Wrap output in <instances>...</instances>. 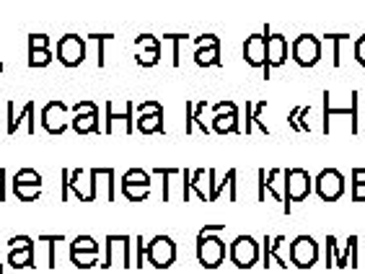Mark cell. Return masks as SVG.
Here are the masks:
<instances>
[{"label": "cell", "instance_id": "cell-55", "mask_svg": "<svg viewBox=\"0 0 365 274\" xmlns=\"http://www.w3.org/2000/svg\"><path fill=\"white\" fill-rule=\"evenodd\" d=\"M352 184H365V169H352Z\"/></svg>", "mask_w": 365, "mask_h": 274}, {"label": "cell", "instance_id": "cell-19", "mask_svg": "<svg viewBox=\"0 0 365 274\" xmlns=\"http://www.w3.org/2000/svg\"><path fill=\"white\" fill-rule=\"evenodd\" d=\"M98 112L96 114H83V117H76L73 120V130H76L78 135H88V132H96L101 135V125H98Z\"/></svg>", "mask_w": 365, "mask_h": 274}, {"label": "cell", "instance_id": "cell-8", "mask_svg": "<svg viewBox=\"0 0 365 274\" xmlns=\"http://www.w3.org/2000/svg\"><path fill=\"white\" fill-rule=\"evenodd\" d=\"M225 253H228V243H223L220 236H202V238H197V261L205 269H218L223 264Z\"/></svg>", "mask_w": 365, "mask_h": 274}, {"label": "cell", "instance_id": "cell-22", "mask_svg": "<svg viewBox=\"0 0 365 274\" xmlns=\"http://www.w3.org/2000/svg\"><path fill=\"white\" fill-rule=\"evenodd\" d=\"M210 132H215V135L241 132V130H239V117H212Z\"/></svg>", "mask_w": 365, "mask_h": 274}, {"label": "cell", "instance_id": "cell-31", "mask_svg": "<svg viewBox=\"0 0 365 274\" xmlns=\"http://www.w3.org/2000/svg\"><path fill=\"white\" fill-rule=\"evenodd\" d=\"M14 184H29V186H42V176L36 174L34 169H21V171H16Z\"/></svg>", "mask_w": 365, "mask_h": 274}, {"label": "cell", "instance_id": "cell-35", "mask_svg": "<svg viewBox=\"0 0 365 274\" xmlns=\"http://www.w3.org/2000/svg\"><path fill=\"white\" fill-rule=\"evenodd\" d=\"M122 194L130 202H143V199L150 197V186H122Z\"/></svg>", "mask_w": 365, "mask_h": 274}, {"label": "cell", "instance_id": "cell-45", "mask_svg": "<svg viewBox=\"0 0 365 274\" xmlns=\"http://www.w3.org/2000/svg\"><path fill=\"white\" fill-rule=\"evenodd\" d=\"M135 269L143 267V261H145V238L143 236H135Z\"/></svg>", "mask_w": 365, "mask_h": 274}, {"label": "cell", "instance_id": "cell-14", "mask_svg": "<svg viewBox=\"0 0 365 274\" xmlns=\"http://www.w3.org/2000/svg\"><path fill=\"white\" fill-rule=\"evenodd\" d=\"M244 60L249 68H262L264 70V63H267V36L264 34H252L244 42Z\"/></svg>", "mask_w": 365, "mask_h": 274}, {"label": "cell", "instance_id": "cell-7", "mask_svg": "<svg viewBox=\"0 0 365 274\" xmlns=\"http://www.w3.org/2000/svg\"><path fill=\"white\" fill-rule=\"evenodd\" d=\"M259 243L252 236H236L233 243H228V256H231L233 267L239 269H252L259 261Z\"/></svg>", "mask_w": 365, "mask_h": 274}, {"label": "cell", "instance_id": "cell-9", "mask_svg": "<svg viewBox=\"0 0 365 274\" xmlns=\"http://www.w3.org/2000/svg\"><path fill=\"white\" fill-rule=\"evenodd\" d=\"M290 261L298 269H311L319 261V243L311 236H298L290 241Z\"/></svg>", "mask_w": 365, "mask_h": 274}, {"label": "cell", "instance_id": "cell-42", "mask_svg": "<svg viewBox=\"0 0 365 274\" xmlns=\"http://www.w3.org/2000/svg\"><path fill=\"white\" fill-rule=\"evenodd\" d=\"M24 248H34V238L31 236H16L8 243V251H24Z\"/></svg>", "mask_w": 365, "mask_h": 274}, {"label": "cell", "instance_id": "cell-20", "mask_svg": "<svg viewBox=\"0 0 365 274\" xmlns=\"http://www.w3.org/2000/svg\"><path fill=\"white\" fill-rule=\"evenodd\" d=\"M138 130L143 135H166V127H163V114H150V117H140L138 120Z\"/></svg>", "mask_w": 365, "mask_h": 274}, {"label": "cell", "instance_id": "cell-54", "mask_svg": "<svg viewBox=\"0 0 365 274\" xmlns=\"http://www.w3.org/2000/svg\"><path fill=\"white\" fill-rule=\"evenodd\" d=\"M63 194H60V199H63V202H68V199H71V189H68V176H71V171L68 169H63Z\"/></svg>", "mask_w": 365, "mask_h": 274}, {"label": "cell", "instance_id": "cell-30", "mask_svg": "<svg viewBox=\"0 0 365 274\" xmlns=\"http://www.w3.org/2000/svg\"><path fill=\"white\" fill-rule=\"evenodd\" d=\"M322 39H329V42L334 44V52H331V65H334V68H342V52H339V47H342L344 39H350V34H324Z\"/></svg>", "mask_w": 365, "mask_h": 274}, {"label": "cell", "instance_id": "cell-50", "mask_svg": "<svg viewBox=\"0 0 365 274\" xmlns=\"http://www.w3.org/2000/svg\"><path fill=\"white\" fill-rule=\"evenodd\" d=\"M184 112H187V125H184V132H187V135H195V125H192V112H195V101H187Z\"/></svg>", "mask_w": 365, "mask_h": 274}, {"label": "cell", "instance_id": "cell-11", "mask_svg": "<svg viewBox=\"0 0 365 274\" xmlns=\"http://www.w3.org/2000/svg\"><path fill=\"white\" fill-rule=\"evenodd\" d=\"M130 243H133V238L130 236H106L104 241V261L98 264L101 269H112L114 267V256L117 253H122V269H133V256H130Z\"/></svg>", "mask_w": 365, "mask_h": 274}, {"label": "cell", "instance_id": "cell-36", "mask_svg": "<svg viewBox=\"0 0 365 274\" xmlns=\"http://www.w3.org/2000/svg\"><path fill=\"white\" fill-rule=\"evenodd\" d=\"M135 114H138V120L140 117H150V114H163V104H158V101H140V104L135 106Z\"/></svg>", "mask_w": 365, "mask_h": 274}, {"label": "cell", "instance_id": "cell-6", "mask_svg": "<svg viewBox=\"0 0 365 274\" xmlns=\"http://www.w3.org/2000/svg\"><path fill=\"white\" fill-rule=\"evenodd\" d=\"M262 34L267 36V63H264V80H269V73L277 70V68H282V65L288 63L290 44H288V39H285V36L274 34L269 26L262 28Z\"/></svg>", "mask_w": 365, "mask_h": 274}, {"label": "cell", "instance_id": "cell-57", "mask_svg": "<svg viewBox=\"0 0 365 274\" xmlns=\"http://www.w3.org/2000/svg\"><path fill=\"white\" fill-rule=\"evenodd\" d=\"M0 132H3V125H0Z\"/></svg>", "mask_w": 365, "mask_h": 274}, {"label": "cell", "instance_id": "cell-3", "mask_svg": "<svg viewBox=\"0 0 365 274\" xmlns=\"http://www.w3.org/2000/svg\"><path fill=\"white\" fill-rule=\"evenodd\" d=\"M290 57L298 68H314L322 60V39L317 34H298L290 44Z\"/></svg>", "mask_w": 365, "mask_h": 274}, {"label": "cell", "instance_id": "cell-29", "mask_svg": "<svg viewBox=\"0 0 365 274\" xmlns=\"http://www.w3.org/2000/svg\"><path fill=\"white\" fill-rule=\"evenodd\" d=\"M195 63L200 65V68H212V65H223L220 63V47H215V50H202V52H195Z\"/></svg>", "mask_w": 365, "mask_h": 274}, {"label": "cell", "instance_id": "cell-24", "mask_svg": "<svg viewBox=\"0 0 365 274\" xmlns=\"http://www.w3.org/2000/svg\"><path fill=\"white\" fill-rule=\"evenodd\" d=\"M153 174L161 176V179H163V184H161V186H163L161 199H163V202H171V179H174V176H179L182 171H179V169H163V166H155Z\"/></svg>", "mask_w": 365, "mask_h": 274}, {"label": "cell", "instance_id": "cell-38", "mask_svg": "<svg viewBox=\"0 0 365 274\" xmlns=\"http://www.w3.org/2000/svg\"><path fill=\"white\" fill-rule=\"evenodd\" d=\"M267 109V101H259V104H254L252 109V127H259V132L262 135H269V127L262 122V112Z\"/></svg>", "mask_w": 365, "mask_h": 274}, {"label": "cell", "instance_id": "cell-49", "mask_svg": "<svg viewBox=\"0 0 365 274\" xmlns=\"http://www.w3.org/2000/svg\"><path fill=\"white\" fill-rule=\"evenodd\" d=\"M166 39L174 42V60H171V65L179 68V44H182V39H187V34H166Z\"/></svg>", "mask_w": 365, "mask_h": 274}, {"label": "cell", "instance_id": "cell-10", "mask_svg": "<svg viewBox=\"0 0 365 274\" xmlns=\"http://www.w3.org/2000/svg\"><path fill=\"white\" fill-rule=\"evenodd\" d=\"M57 60L65 68H78L86 60V42L78 34H65L57 42Z\"/></svg>", "mask_w": 365, "mask_h": 274}, {"label": "cell", "instance_id": "cell-33", "mask_svg": "<svg viewBox=\"0 0 365 274\" xmlns=\"http://www.w3.org/2000/svg\"><path fill=\"white\" fill-rule=\"evenodd\" d=\"M52 63L49 50H29V68H47Z\"/></svg>", "mask_w": 365, "mask_h": 274}, {"label": "cell", "instance_id": "cell-43", "mask_svg": "<svg viewBox=\"0 0 365 274\" xmlns=\"http://www.w3.org/2000/svg\"><path fill=\"white\" fill-rule=\"evenodd\" d=\"M36 241H42V243H49V259L47 264L49 267H55V243H63V236H39Z\"/></svg>", "mask_w": 365, "mask_h": 274}, {"label": "cell", "instance_id": "cell-5", "mask_svg": "<svg viewBox=\"0 0 365 274\" xmlns=\"http://www.w3.org/2000/svg\"><path fill=\"white\" fill-rule=\"evenodd\" d=\"M314 191L322 202H337L344 194V176L337 169H322L314 179Z\"/></svg>", "mask_w": 365, "mask_h": 274}, {"label": "cell", "instance_id": "cell-25", "mask_svg": "<svg viewBox=\"0 0 365 274\" xmlns=\"http://www.w3.org/2000/svg\"><path fill=\"white\" fill-rule=\"evenodd\" d=\"M122 186H150V176L143 169H130L122 176Z\"/></svg>", "mask_w": 365, "mask_h": 274}, {"label": "cell", "instance_id": "cell-46", "mask_svg": "<svg viewBox=\"0 0 365 274\" xmlns=\"http://www.w3.org/2000/svg\"><path fill=\"white\" fill-rule=\"evenodd\" d=\"M347 246H350V267L358 269L360 267V259H358V236H350V238H347Z\"/></svg>", "mask_w": 365, "mask_h": 274}, {"label": "cell", "instance_id": "cell-12", "mask_svg": "<svg viewBox=\"0 0 365 274\" xmlns=\"http://www.w3.org/2000/svg\"><path fill=\"white\" fill-rule=\"evenodd\" d=\"M236 179H239V171L231 169L223 176V181L218 184V174H215V169H207V202H218V197L223 194V189H228V199L236 202V199H239Z\"/></svg>", "mask_w": 365, "mask_h": 274}, {"label": "cell", "instance_id": "cell-18", "mask_svg": "<svg viewBox=\"0 0 365 274\" xmlns=\"http://www.w3.org/2000/svg\"><path fill=\"white\" fill-rule=\"evenodd\" d=\"M207 174V169H197V171H182L184 179V191H182V202H190L192 194H197V199L207 202V194L202 191V176Z\"/></svg>", "mask_w": 365, "mask_h": 274}, {"label": "cell", "instance_id": "cell-40", "mask_svg": "<svg viewBox=\"0 0 365 274\" xmlns=\"http://www.w3.org/2000/svg\"><path fill=\"white\" fill-rule=\"evenodd\" d=\"M96 112H98V106L93 104V101H78V104L71 106L73 120H76V117H83V114H96Z\"/></svg>", "mask_w": 365, "mask_h": 274}, {"label": "cell", "instance_id": "cell-56", "mask_svg": "<svg viewBox=\"0 0 365 274\" xmlns=\"http://www.w3.org/2000/svg\"><path fill=\"white\" fill-rule=\"evenodd\" d=\"M3 70H6V65H3V63H0V75H3Z\"/></svg>", "mask_w": 365, "mask_h": 274}, {"label": "cell", "instance_id": "cell-47", "mask_svg": "<svg viewBox=\"0 0 365 274\" xmlns=\"http://www.w3.org/2000/svg\"><path fill=\"white\" fill-rule=\"evenodd\" d=\"M355 63H358L360 68H365V34L355 39Z\"/></svg>", "mask_w": 365, "mask_h": 274}, {"label": "cell", "instance_id": "cell-17", "mask_svg": "<svg viewBox=\"0 0 365 274\" xmlns=\"http://www.w3.org/2000/svg\"><path fill=\"white\" fill-rule=\"evenodd\" d=\"M68 189H73L81 202H93V189H91V174L86 169H73L71 176H68Z\"/></svg>", "mask_w": 365, "mask_h": 274}, {"label": "cell", "instance_id": "cell-51", "mask_svg": "<svg viewBox=\"0 0 365 274\" xmlns=\"http://www.w3.org/2000/svg\"><path fill=\"white\" fill-rule=\"evenodd\" d=\"M223 228L225 225H202V228L197 231V238H202V236H218Z\"/></svg>", "mask_w": 365, "mask_h": 274}, {"label": "cell", "instance_id": "cell-23", "mask_svg": "<svg viewBox=\"0 0 365 274\" xmlns=\"http://www.w3.org/2000/svg\"><path fill=\"white\" fill-rule=\"evenodd\" d=\"M8 264L14 269L34 267V248H24V251H8Z\"/></svg>", "mask_w": 365, "mask_h": 274}, {"label": "cell", "instance_id": "cell-26", "mask_svg": "<svg viewBox=\"0 0 365 274\" xmlns=\"http://www.w3.org/2000/svg\"><path fill=\"white\" fill-rule=\"evenodd\" d=\"M71 261H73V267H78V269H91L101 264V261H98V253H83V251H71Z\"/></svg>", "mask_w": 365, "mask_h": 274}, {"label": "cell", "instance_id": "cell-4", "mask_svg": "<svg viewBox=\"0 0 365 274\" xmlns=\"http://www.w3.org/2000/svg\"><path fill=\"white\" fill-rule=\"evenodd\" d=\"M145 259L155 269H169L176 261V241L169 236H155L145 243Z\"/></svg>", "mask_w": 365, "mask_h": 274}, {"label": "cell", "instance_id": "cell-48", "mask_svg": "<svg viewBox=\"0 0 365 274\" xmlns=\"http://www.w3.org/2000/svg\"><path fill=\"white\" fill-rule=\"evenodd\" d=\"M252 109H254V101H246V104H244V120H246V125H244V130H241L244 135H252L254 132V127H252Z\"/></svg>", "mask_w": 365, "mask_h": 274}, {"label": "cell", "instance_id": "cell-58", "mask_svg": "<svg viewBox=\"0 0 365 274\" xmlns=\"http://www.w3.org/2000/svg\"><path fill=\"white\" fill-rule=\"evenodd\" d=\"M0 274H3V267H0Z\"/></svg>", "mask_w": 365, "mask_h": 274}, {"label": "cell", "instance_id": "cell-39", "mask_svg": "<svg viewBox=\"0 0 365 274\" xmlns=\"http://www.w3.org/2000/svg\"><path fill=\"white\" fill-rule=\"evenodd\" d=\"M135 57H138V65H140V68H155V65L161 63V50H148Z\"/></svg>", "mask_w": 365, "mask_h": 274}, {"label": "cell", "instance_id": "cell-2", "mask_svg": "<svg viewBox=\"0 0 365 274\" xmlns=\"http://www.w3.org/2000/svg\"><path fill=\"white\" fill-rule=\"evenodd\" d=\"M360 93L352 91L350 93V106H331V93L324 91L322 93V112H324V125L322 132L329 135L331 132V117H347L350 120V132L358 135L360 132Z\"/></svg>", "mask_w": 365, "mask_h": 274}, {"label": "cell", "instance_id": "cell-41", "mask_svg": "<svg viewBox=\"0 0 365 274\" xmlns=\"http://www.w3.org/2000/svg\"><path fill=\"white\" fill-rule=\"evenodd\" d=\"M88 39H93V42L98 44V60H96V65H98V68H104V65H106V60H104V44L109 42V39H114V34H91Z\"/></svg>", "mask_w": 365, "mask_h": 274}, {"label": "cell", "instance_id": "cell-1", "mask_svg": "<svg viewBox=\"0 0 365 274\" xmlns=\"http://www.w3.org/2000/svg\"><path fill=\"white\" fill-rule=\"evenodd\" d=\"M314 191V179L306 169H285L282 171V212L290 215L293 204L309 199Z\"/></svg>", "mask_w": 365, "mask_h": 274}, {"label": "cell", "instance_id": "cell-32", "mask_svg": "<svg viewBox=\"0 0 365 274\" xmlns=\"http://www.w3.org/2000/svg\"><path fill=\"white\" fill-rule=\"evenodd\" d=\"M148 50H161V39H155L153 34L138 36V42H135V55H140V52H148Z\"/></svg>", "mask_w": 365, "mask_h": 274}, {"label": "cell", "instance_id": "cell-53", "mask_svg": "<svg viewBox=\"0 0 365 274\" xmlns=\"http://www.w3.org/2000/svg\"><path fill=\"white\" fill-rule=\"evenodd\" d=\"M6 181H8V171H6V169H0V202H6V199H8Z\"/></svg>", "mask_w": 365, "mask_h": 274}, {"label": "cell", "instance_id": "cell-16", "mask_svg": "<svg viewBox=\"0 0 365 274\" xmlns=\"http://www.w3.org/2000/svg\"><path fill=\"white\" fill-rule=\"evenodd\" d=\"M114 122H125V132L133 135L135 132V109H133V101H125V112L117 114L114 112V101H106V127L101 130L104 135H112L114 132Z\"/></svg>", "mask_w": 365, "mask_h": 274}, {"label": "cell", "instance_id": "cell-37", "mask_svg": "<svg viewBox=\"0 0 365 274\" xmlns=\"http://www.w3.org/2000/svg\"><path fill=\"white\" fill-rule=\"evenodd\" d=\"M220 47V39L218 34H202L195 39V52H202V50H215Z\"/></svg>", "mask_w": 365, "mask_h": 274}, {"label": "cell", "instance_id": "cell-34", "mask_svg": "<svg viewBox=\"0 0 365 274\" xmlns=\"http://www.w3.org/2000/svg\"><path fill=\"white\" fill-rule=\"evenodd\" d=\"M210 109H212V117H239V106L233 104V101H218Z\"/></svg>", "mask_w": 365, "mask_h": 274}, {"label": "cell", "instance_id": "cell-27", "mask_svg": "<svg viewBox=\"0 0 365 274\" xmlns=\"http://www.w3.org/2000/svg\"><path fill=\"white\" fill-rule=\"evenodd\" d=\"M14 194L21 202H36L42 197V186H29V184H14Z\"/></svg>", "mask_w": 365, "mask_h": 274}, {"label": "cell", "instance_id": "cell-44", "mask_svg": "<svg viewBox=\"0 0 365 274\" xmlns=\"http://www.w3.org/2000/svg\"><path fill=\"white\" fill-rule=\"evenodd\" d=\"M29 50H49L47 34H29Z\"/></svg>", "mask_w": 365, "mask_h": 274}, {"label": "cell", "instance_id": "cell-21", "mask_svg": "<svg viewBox=\"0 0 365 274\" xmlns=\"http://www.w3.org/2000/svg\"><path fill=\"white\" fill-rule=\"evenodd\" d=\"M311 114V106H295L293 112H290V117H288V122H290V130L293 132H311V125L306 122V117Z\"/></svg>", "mask_w": 365, "mask_h": 274}, {"label": "cell", "instance_id": "cell-52", "mask_svg": "<svg viewBox=\"0 0 365 274\" xmlns=\"http://www.w3.org/2000/svg\"><path fill=\"white\" fill-rule=\"evenodd\" d=\"M352 202H365V184H352Z\"/></svg>", "mask_w": 365, "mask_h": 274}, {"label": "cell", "instance_id": "cell-15", "mask_svg": "<svg viewBox=\"0 0 365 274\" xmlns=\"http://www.w3.org/2000/svg\"><path fill=\"white\" fill-rule=\"evenodd\" d=\"M6 112H8V125L3 127V132L14 135L16 130L21 127V122H26V125H29V132H34V101H26L19 114H16L14 101H6Z\"/></svg>", "mask_w": 365, "mask_h": 274}, {"label": "cell", "instance_id": "cell-28", "mask_svg": "<svg viewBox=\"0 0 365 274\" xmlns=\"http://www.w3.org/2000/svg\"><path fill=\"white\" fill-rule=\"evenodd\" d=\"M71 251L98 253V251H101V246H98V243H96V238H93V236H78V238H73Z\"/></svg>", "mask_w": 365, "mask_h": 274}, {"label": "cell", "instance_id": "cell-13", "mask_svg": "<svg viewBox=\"0 0 365 274\" xmlns=\"http://www.w3.org/2000/svg\"><path fill=\"white\" fill-rule=\"evenodd\" d=\"M68 117H71V106L63 101H49L42 112V127L49 135H63L68 130Z\"/></svg>", "mask_w": 365, "mask_h": 274}]
</instances>
